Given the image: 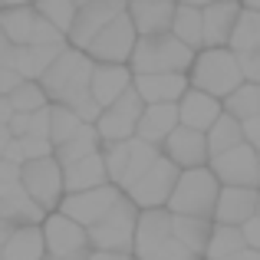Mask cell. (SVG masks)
Returning a JSON list of instances; mask_svg holds the SVG:
<instances>
[{
  "label": "cell",
  "instance_id": "47",
  "mask_svg": "<svg viewBox=\"0 0 260 260\" xmlns=\"http://www.w3.org/2000/svg\"><path fill=\"white\" fill-rule=\"evenodd\" d=\"M13 231H17V228H13L10 221H4V217H0V247H4V244L10 241V234H13Z\"/></svg>",
  "mask_w": 260,
  "mask_h": 260
},
{
  "label": "cell",
  "instance_id": "3",
  "mask_svg": "<svg viewBox=\"0 0 260 260\" xmlns=\"http://www.w3.org/2000/svg\"><path fill=\"white\" fill-rule=\"evenodd\" d=\"M198 50L175 37V33H152V37H139L132 50V66L135 76L142 73H191Z\"/></svg>",
  "mask_w": 260,
  "mask_h": 260
},
{
  "label": "cell",
  "instance_id": "48",
  "mask_svg": "<svg viewBox=\"0 0 260 260\" xmlns=\"http://www.w3.org/2000/svg\"><path fill=\"white\" fill-rule=\"evenodd\" d=\"M10 125H0V158H4V152H7V145H10Z\"/></svg>",
  "mask_w": 260,
  "mask_h": 260
},
{
  "label": "cell",
  "instance_id": "21",
  "mask_svg": "<svg viewBox=\"0 0 260 260\" xmlns=\"http://www.w3.org/2000/svg\"><path fill=\"white\" fill-rule=\"evenodd\" d=\"M178 115H181V125L208 135V128L224 115V102L201 92V89H188L181 95V102H178Z\"/></svg>",
  "mask_w": 260,
  "mask_h": 260
},
{
  "label": "cell",
  "instance_id": "51",
  "mask_svg": "<svg viewBox=\"0 0 260 260\" xmlns=\"http://www.w3.org/2000/svg\"><path fill=\"white\" fill-rule=\"evenodd\" d=\"M4 4H7V7H33L37 0H4Z\"/></svg>",
  "mask_w": 260,
  "mask_h": 260
},
{
  "label": "cell",
  "instance_id": "13",
  "mask_svg": "<svg viewBox=\"0 0 260 260\" xmlns=\"http://www.w3.org/2000/svg\"><path fill=\"white\" fill-rule=\"evenodd\" d=\"M125 194L119 184H102V188H92V191H76V194H66L63 204H59V214L79 221L83 228H95L109 211L115 208V201Z\"/></svg>",
  "mask_w": 260,
  "mask_h": 260
},
{
  "label": "cell",
  "instance_id": "23",
  "mask_svg": "<svg viewBox=\"0 0 260 260\" xmlns=\"http://www.w3.org/2000/svg\"><path fill=\"white\" fill-rule=\"evenodd\" d=\"M181 125V115H178V102H155V106H145L139 119V139L152 142V145L161 148V142Z\"/></svg>",
  "mask_w": 260,
  "mask_h": 260
},
{
  "label": "cell",
  "instance_id": "31",
  "mask_svg": "<svg viewBox=\"0 0 260 260\" xmlns=\"http://www.w3.org/2000/svg\"><path fill=\"white\" fill-rule=\"evenodd\" d=\"M241 142H244V122L234 119V115H228V112H224L221 119L208 128V152H211V158L221 155V152L237 148Z\"/></svg>",
  "mask_w": 260,
  "mask_h": 260
},
{
  "label": "cell",
  "instance_id": "15",
  "mask_svg": "<svg viewBox=\"0 0 260 260\" xmlns=\"http://www.w3.org/2000/svg\"><path fill=\"white\" fill-rule=\"evenodd\" d=\"M161 155H165L168 161H175L181 172L211 165L208 135H204V132H194V128H188V125H178L175 132L161 142Z\"/></svg>",
  "mask_w": 260,
  "mask_h": 260
},
{
  "label": "cell",
  "instance_id": "27",
  "mask_svg": "<svg viewBox=\"0 0 260 260\" xmlns=\"http://www.w3.org/2000/svg\"><path fill=\"white\" fill-rule=\"evenodd\" d=\"M37 20H40L37 7H4L0 10V30L13 46H30Z\"/></svg>",
  "mask_w": 260,
  "mask_h": 260
},
{
  "label": "cell",
  "instance_id": "24",
  "mask_svg": "<svg viewBox=\"0 0 260 260\" xmlns=\"http://www.w3.org/2000/svg\"><path fill=\"white\" fill-rule=\"evenodd\" d=\"M66 50V43H50V46H13L10 53V70H17L23 79H43V73L56 63V56Z\"/></svg>",
  "mask_w": 260,
  "mask_h": 260
},
{
  "label": "cell",
  "instance_id": "44",
  "mask_svg": "<svg viewBox=\"0 0 260 260\" xmlns=\"http://www.w3.org/2000/svg\"><path fill=\"white\" fill-rule=\"evenodd\" d=\"M10 119H13V106L7 95H0V125H10Z\"/></svg>",
  "mask_w": 260,
  "mask_h": 260
},
{
  "label": "cell",
  "instance_id": "4",
  "mask_svg": "<svg viewBox=\"0 0 260 260\" xmlns=\"http://www.w3.org/2000/svg\"><path fill=\"white\" fill-rule=\"evenodd\" d=\"M139 260H201L194 257L172 231V211L155 208L139 214V231H135V250Z\"/></svg>",
  "mask_w": 260,
  "mask_h": 260
},
{
  "label": "cell",
  "instance_id": "49",
  "mask_svg": "<svg viewBox=\"0 0 260 260\" xmlns=\"http://www.w3.org/2000/svg\"><path fill=\"white\" fill-rule=\"evenodd\" d=\"M228 260H260L257 250H250V247H244L241 254H234V257H228Z\"/></svg>",
  "mask_w": 260,
  "mask_h": 260
},
{
  "label": "cell",
  "instance_id": "56",
  "mask_svg": "<svg viewBox=\"0 0 260 260\" xmlns=\"http://www.w3.org/2000/svg\"><path fill=\"white\" fill-rule=\"evenodd\" d=\"M0 260H4V250H0Z\"/></svg>",
  "mask_w": 260,
  "mask_h": 260
},
{
  "label": "cell",
  "instance_id": "14",
  "mask_svg": "<svg viewBox=\"0 0 260 260\" xmlns=\"http://www.w3.org/2000/svg\"><path fill=\"white\" fill-rule=\"evenodd\" d=\"M125 7H128V0H95V4L79 7V10H76V20H73V26H70V33H66L70 46L86 50V46L92 43V40L99 37V33L106 30L115 17H122V13H125Z\"/></svg>",
  "mask_w": 260,
  "mask_h": 260
},
{
  "label": "cell",
  "instance_id": "58",
  "mask_svg": "<svg viewBox=\"0 0 260 260\" xmlns=\"http://www.w3.org/2000/svg\"><path fill=\"white\" fill-rule=\"evenodd\" d=\"M257 158H260V152H257Z\"/></svg>",
  "mask_w": 260,
  "mask_h": 260
},
{
  "label": "cell",
  "instance_id": "5",
  "mask_svg": "<svg viewBox=\"0 0 260 260\" xmlns=\"http://www.w3.org/2000/svg\"><path fill=\"white\" fill-rule=\"evenodd\" d=\"M224 184L217 181V175L211 172V165L204 168H188L181 172L175 184V194L168 201V211L181 217H204V221H214V208L217 198H221Z\"/></svg>",
  "mask_w": 260,
  "mask_h": 260
},
{
  "label": "cell",
  "instance_id": "52",
  "mask_svg": "<svg viewBox=\"0 0 260 260\" xmlns=\"http://www.w3.org/2000/svg\"><path fill=\"white\" fill-rule=\"evenodd\" d=\"M244 7L247 10H260V0H244Z\"/></svg>",
  "mask_w": 260,
  "mask_h": 260
},
{
  "label": "cell",
  "instance_id": "1",
  "mask_svg": "<svg viewBox=\"0 0 260 260\" xmlns=\"http://www.w3.org/2000/svg\"><path fill=\"white\" fill-rule=\"evenodd\" d=\"M92 73H95V59L86 50L66 46L56 56V63L43 73L40 86L50 95L53 106L73 109L83 122L95 125V119L102 115V106L92 99Z\"/></svg>",
  "mask_w": 260,
  "mask_h": 260
},
{
  "label": "cell",
  "instance_id": "46",
  "mask_svg": "<svg viewBox=\"0 0 260 260\" xmlns=\"http://www.w3.org/2000/svg\"><path fill=\"white\" fill-rule=\"evenodd\" d=\"M86 260H128V254H109V250H92Z\"/></svg>",
  "mask_w": 260,
  "mask_h": 260
},
{
  "label": "cell",
  "instance_id": "29",
  "mask_svg": "<svg viewBox=\"0 0 260 260\" xmlns=\"http://www.w3.org/2000/svg\"><path fill=\"white\" fill-rule=\"evenodd\" d=\"M172 33L181 43H188L191 50H204V13H201V7L178 4L175 20H172Z\"/></svg>",
  "mask_w": 260,
  "mask_h": 260
},
{
  "label": "cell",
  "instance_id": "53",
  "mask_svg": "<svg viewBox=\"0 0 260 260\" xmlns=\"http://www.w3.org/2000/svg\"><path fill=\"white\" fill-rule=\"evenodd\" d=\"M76 7H86V4H95V0H73Z\"/></svg>",
  "mask_w": 260,
  "mask_h": 260
},
{
  "label": "cell",
  "instance_id": "40",
  "mask_svg": "<svg viewBox=\"0 0 260 260\" xmlns=\"http://www.w3.org/2000/svg\"><path fill=\"white\" fill-rule=\"evenodd\" d=\"M237 59H241L244 79H247V83H260V50H254V53H237Z\"/></svg>",
  "mask_w": 260,
  "mask_h": 260
},
{
  "label": "cell",
  "instance_id": "10",
  "mask_svg": "<svg viewBox=\"0 0 260 260\" xmlns=\"http://www.w3.org/2000/svg\"><path fill=\"white\" fill-rule=\"evenodd\" d=\"M142 112H145V99H142V95L135 92V86H132L122 99H115L109 109H102V115L95 119V132H99L102 145H106V142L135 139Z\"/></svg>",
  "mask_w": 260,
  "mask_h": 260
},
{
  "label": "cell",
  "instance_id": "38",
  "mask_svg": "<svg viewBox=\"0 0 260 260\" xmlns=\"http://www.w3.org/2000/svg\"><path fill=\"white\" fill-rule=\"evenodd\" d=\"M37 13L43 20H50L56 30H63V33H70V26H73V20H76V10L79 7L73 4V0H37Z\"/></svg>",
  "mask_w": 260,
  "mask_h": 260
},
{
  "label": "cell",
  "instance_id": "22",
  "mask_svg": "<svg viewBox=\"0 0 260 260\" xmlns=\"http://www.w3.org/2000/svg\"><path fill=\"white\" fill-rule=\"evenodd\" d=\"M0 217L10 221L13 228H26V224H43L46 211L26 194L23 181H20V184H7V188H0Z\"/></svg>",
  "mask_w": 260,
  "mask_h": 260
},
{
  "label": "cell",
  "instance_id": "30",
  "mask_svg": "<svg viewBox=\"0 0 260 260\" xmlns=\"http://www.w3.org/2000/svg\"><path fill=\"white\" fill-rule=\"evenodd\" d=\"M95 152H102V139H99V132H95V125H86L79 135H73L70 142L53 148V158L66 168V165H76V161H83Z\"/></svg>",
  "mask_w": 260,
  "mask_h": 260
},
{
  "label": "cell",
  "instance_id": "33",
  "mask_svg": "<svg viewBox=\"0 0 260 260\" xmlns=\"http://www.w3.org/2000/svg\"><path fill=\"white\" fill-rule=\"evenodd\" d=\"M224 112L234 115V119L247 122L254 119V115H260V83H244L237 86L234 92L224 99Z\"/></svg>",
  "mask_w": 260,
  "mask_h": 260
},
{
  "label": "cell",
  "instance_id": "12",
  "mask_svg": "<svg viewBox=\"0 0 260 260\" xmlns=\"http://www.w3.org/2000/svg\"><path fill=\"white\" fill-rule=\"evenodd\" d=\"M135 43H139V30H135L132 17H128V10H125L122 17H115L112 23L86 46V53L95 63H128Z\"/></svg>",
  "mask_w": 260,
  "mask_h": 260
},
{
  "label": "cell",
  "instance_id": "16",
  "mask_svg": "<svg viewBox=\"0 0 260 260\" xmlns=\"http://www.w3.org/2000/svg\"><path fill=\"white\" fill-rule=\"evenodd\" d=\"M201 13H204V46H208V50L231 46L234 26L244 13L241 0H217V4H211V7H201Z\"/></svg>",
  "mask_w": 260,
  "mask_h": 260
},
{
  "label": "cell",
  "instance_id": "11",
  "mask_svg": "<svg viewBox=\"0 0 260 260\" xmlns=\"http://www.w3.org/2000/svg\"><path fill=\"white\" fill-rule=\"evenodd\" d=\"M211 172L217 175V181L224 188H257L260 191V158L257 148L241 142L231 152H221L211 158Z\"/></svg>",
  "mask_w": 260,
  "mask_h": 260
},
{
  "label": "cell",
  "instance_id": "36",
  "mask_svg": "<svg viewBox=\"0 0 260 260\" xmlns=\"http://www.w3.org/2000/svg\"><path fill=\"white\" fill-rule=\"evenodd\" d=\"M231 50L234 53L260 50V10H247V7H244L241 20H237V26H234V37H231Z\"/></svg>",
  "mask_w": 260,
  "mask_h": 260
},
{
  "label": "cell",
  "instance_id": "43",
  "mask_svg": "<svg viewBox=\"0 0 260 260\" xmlns=\"http://www.w3.org/2000/svg\"><path fill=\"white\" fill-rule=\"evenodd\" d=\"M244 142H247V145H254L257 152H260V115H254V119L244 122Z\"/></svg>",
  "mask_w": 260,
  "mask_h": 260
},
{
  "label": "cell",
  "instance_id": "50",
  "mask_svg": "<svg viewBox=\"0 0 260 260\" xmlns=\"http://www.w3.org/2000/svg\"><path fill=\"white\" fill-rule=\"evenodd\" d=\"M178 4H191V7H211V4H217V0H178Z\"/></svg>",
  "mask_w": 260,
  "mask_h": 260
},
{
  "label": "cell",
  "instance_id": "26",
  "mask_svg": "<svg viewBox=\"0 0 260 260\" xmlns=\"http://www.w3.org/2000/svg\"><path fill=\"white\" fill-rule=\"evenodd\" d=\"M4 260H46V237L43 224H26L10 234V241L4 244Z\"/></svg>",
  "mask_w": 260,
  "mask_h": 260
},
{
  "label": "cell",
  "instance_id": "25",
  "mask_svg": "<svg viewBox=\"0 0 260 260\" xmlns=\"http://www.w3.org/2000/svg\"><path fill=\"white\" fill-rule=\"evenodd\" d=\"M63 178H66V194L92 191V188L109 184V172H106V158H102V152L89 155V158L76 161V165H66L63 168Z\"/></svg>",
  "mask_w": 260,
  "mask_h": 260
},
{
  "label": "cell",
  "instance_id": "37",
  "mask_svg": "<svg viewBox=\"0 0 260 260\" xmlns=\"http://www.w3.org/2000/svg\"><path fill=\"white\" fill-rule=\"evenodd\" d=\"M7 99H10L13 112H40V109L50 106V95L43 92V86H40L37 79H23Z\"/></svg>",
  "mask_w": 260,
  "mask_h": 260
},
{
  "label": "cell",
  "instance_id": "8",
  "mask_svg": "<svg viewBox=\"0 0 260 260\" xmlns=\"http://www.w3.org/2000/svg\"><path fill=\"white\" fill-rule=\"evenodd\" d=\"M20 181H23L26 194H30L46 214L59 211V204H63V198H66V178H63V165H59L53 155L50 158L26 161Z\"/></svg>",
  "mask_w": 260,
  "mask_h": 260
},
{
  "label": "cell",
  "instance_id": "9",
  "mask_svg": "<svg viewBox=\"0 0 260 260\" xmlns=\"http://www.w3.org/2000/svg\"><path fill=\"white\" fill-rule=\"evenodd\" d=\"M178 178H181V168L161 155V158L155 161V165L148 168V172L142 175L139 181L132 184V188H125V194L132 198V204H135L139 211L168 208V201H172V194H175Z\"/></svg>",
  "mask_w": 260,
  "mask_h": 260
},
{
  "label": "cell",
  "instance_id": "35",
  "mask_svg": "<svg viewBox=\"0 0 260 260\" xmlns=\"http://www.w3.org/2000/svg\"><path fill=\"white\" fill-rule=\"evenodd\" d=\"M10 135L13 139H50V106L40 112H13Z\"/></svg>",
  "mask_w": 260,
  "mask_h": 260
},
{
  "label": "cell",
  "instance_id": "18",
  "mask_svg": "<svg viewBox=\"0 0 260 260\" xmlns=\"http://www.w3.org/2000/svg\"><path fill=\"white\" fill-rule=\"evenodd\" d=\"M132 86L145 99V106H155V102H181V95L191 89V79L188 73H142Z\"/></svg>",
  "mask_w": 260,
  "mask_h": 260
},
{
  "label": "cell",
  "instance_id": "42",
  "mask_svg": "<svg viewBox=\"0 0 260 260\" xmlns=\"http://www.w3.org/2000/svg\"><path fill=\"white\" fill-rule=\"evenodd\" d=\"M241 231H244V244H247L250 250H257V254H260V217H254V221H247Z\"/></svg>",
  "mask_w": 260,
  "mask_h": 260
},
{
  "label": "cell",
  "instance_id": "28",
  "mask_svg": "<svg viewBox=\"0 0 260 260\" xmlns=\"http://www.w3.org/2000/svg\"><path fill=\"white\" fill-rule=\"evenodd\" d=\"M172 231H175V237L191 250V254L204 260V254H208V244H211V231H214V221L172 214Z\"/></svg>",
  "mask_w": 260,
  "mask_h": 260
},
{
  "label": "cell",
  "instance_id": "19",
  "mask_svg": "<svg viewBox=\"0 0 260 260\" xmlns=\"http://www.w3.org/2000/svg\"><path fill=\"white\" fill-rule=\"evenodd\" d=\"M135 83V73L128 63H95V73H92V99L99 102L102 109H109L115 99L132 89Z\"/></svg>",
  "mask_w": 260,
  "mask_h": 260
},
{
  "label": "cell",
  "instance_id": "39",
  "mask_svg": "<svg viewBox=\"0 0 260 260\" xmlns=\"http://www.w3.org/2000/svg\"><path fill=\"white\" fill-rule=\"evenodd\" d=\"M128 152H132V139L125 142H106L102 145V158H106V172H109V181L122 188V178H125V168H128Z\"/></svg>",
  "mask_w": 260,
  "mask_h": 260
},
{
  "label": "cell",
  "instance_id": "32",
  "mask_svg": "<svg viewBox=\"0 0 260 260\" xmlns=\"http://www.w3.org/2000/svg\"><path fill=\"white\" fill-rule=\"evenodd\" d=\"M244 247H247V244H244V231H241V228L214 224V231H211V244H208V254H204V260H228V257L241 254Z\"/></svg>",
  "mask_w": 260,
  "mask_h": 260
},
{
  "label": "cell",
  "instance_id": "20",
  "mask_svg": "<svg viewBox=\"0 0 260 260\" xmlns=\"http://www.w3.org/2000/svg\"><path fill=\"white\" fill-rule=\"evenodd\" d=\"M128 17H132L139 37L152 33H172V20L178 10V0H128Z\"/></svg>",
  "mask_w": 260,
  "mask_h": 260
},
{
  "label": "cell",
  "instance_id": "45",
  "mask_svg": "<svg viewBox=\"0 0 260 260\" xmlns=\"http://www.w3.org/2000/svg\"><path fill=\"white\" fill-rule=\"evenodd\" d=\"M10 53H13V43L4 37V30H0V66H7V63H10Z\"/></svg>",
  "mask_w": 260,
  "mask_h": 260
},
{
  "label": "cell",
  "instance_id": "17",
  "mask_svg": "<svg viewBox=\"0 0 260 260\" xmlns=\"http://www.w3.org/2000/svg\"><path fill=\"white\" fill-rule=\"evenodd\" d=\"M260 191L257 188H221L214 208V224H228V228H244L247 221L257 217Z\"/></svg>",
  "mask_w": 260,
  "mask_h": 260
},
{
  "label": "cell",
  "instance_id": "55",
  "mask_svg": "<svg viewBox=\"0 0 260 260\" xmlns=\"http://www.w3.org/2000/svg\"><path fill=\"white\" fill-rule=\"evenodd\" d=\"M257 217H260V204H257Z\"/></svg>",
  "mask_w": 260,
  "mask_h": 260
},
{
  "label": "cell",
  "instance_id": "7",
  "mask_svg": "<svg viewBox=\"0 0 260 260\" xmlns=\"http://www.w3.org/2000/svg\"><path fill=\"white\" fill-rule=\"evenodd\" d=\"M43 237H46V257L53 260H86L92 254V237L89 228H83L79 221L59 214H46L43 221Z\"/></svg>",
  "mask_w": 260,
  "mask_h": 260
},
{
  "label": "cell",
  "instance_id": "2",
  "mask_svg": "<svg viewBox=\"0 0 260 260\" xmlns=\"http://www.w3.org/2000/svg\"><path fill=\"white\" fill-rule=\"evenodd\" d=\"M191 89H201V92L214 95V99H228L237 86H244V70H241V59L231 46H217V50H198L194 66L188 73Z\"/></svg>",
  "mask_w": 260,
  "mask_h": 260
},
{
  "label": "cell",
  "instance_id": "57",
  "mask_svg": "<svg viewBox=\"0 0 260 260\" xmlns=\"http://www.w3.org/2000/svg\"><path fill=\"white\" fill-rule=\"evenodd\" d=\"M128 260H139V257H128Z\"/></svg>",
  "mask_w": 260,
  "mask_h": 260
},
{
  "label": "cell",
  "instance_id": "6",
  "mask_svg": "<svg viewBox=\"0 0 260 260\" xmlns=\"http://www.w3.org/2000/svg\"><path fill=\"white\" fill-rule=\"evenodd\" d=\"M139 214L142 211L132 204V198L122 194L115 208L102 217L95 228H89L92 250H109V254H128L135 250V231H139Z\"/></svg>",
  "mask_w": 260,
  "mask_h": 260
},
{
  "label": "cell",
  "instance_id": "59",
  "mask_svg": "<svg viewBox=\"0 0 260 260\" xmlns=\"http://www.w3.org/2000/svg\"><path fill=\"white\" fill-rule=\"evenodd\" d=\"M46 260H53V257H46Z\"/></svg>",
  "mask_w": 260,
  "mask_h": 260
},
{
  "label": "cell",
  "instance_id": "41",
  "mask_svg": "<svg viewBox=\"0 0 260 260\" xmlns=\"http://www.w3.org/2000/svg\"><path fill=\"white\" fill-rule=\"evenodd\" d=\"M20 83H23V76H20L17 70H10V66H0V95H10Z\"/></svg>",
  "mask_w": 260,
  "mask_h": 260
},
{
  "label": "cell",
  "instance_id": "34",
  "mask_svg": "<svg viewBox=\"0 0 260 260\" xmlns=\"http://www.w3.org/2000/svg\"><path fill=\"white\" fill-rule=\"evenodd\" d=\"M86 125H89V122H83L73 109L53 106V102H50V142H53V148L63 145V142H70L73 135H79Z\"/></svg>",
  "mask_w": 260,
  "mask_h": 260
},
{
  "label": "cell",
  "instance_id": "54",
  "mask_svg": "<svg viewBox=\"0 0 260 260\" xmlns=\"http://www.w3.org/2000/svg\"><path fill=\"white\" fill-rule=\"evenodd\" d=\"M4 7H7V4H4V0H0V10H4Z\"/></svg>",
  "mask_w": 260,
  "mask_h": 260
}]
</instances>
